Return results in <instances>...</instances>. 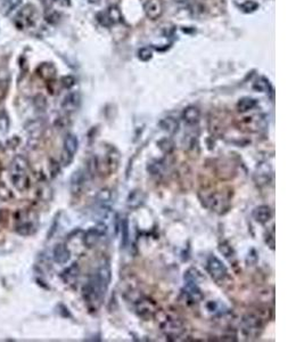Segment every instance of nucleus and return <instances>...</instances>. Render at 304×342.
Masks as SVG:
<instances>
[{
    "label": "nucleus",
    "mask_w": 304,
    "mask_h": 342,
    "mask_svg": "<svg viewBox=\"0 0 304 342\" xmlns=\"http://www.w3.org/2000/svg\"><path fill=\"white\" fill-rule=\"evenodd\" d=\"M112 278L111 266L108 261H103L96 273L90 276L82 287V298L90 310H97L103 304Z\"/></svg>",
    "instance_id": "nucleus-1"
},
{
    "label": "nucleus",
    "mask_w": 304,
    "mask_h": 342,
    "mask_svg": "<svg viewBox=\"0 0 304 342\" xmlns=\"http://www.w3.org/2000/svg\"><path fill=\"white\" fill-rule=\"evenodd\" d=\"M29 163L24 156L17 155L11 163V179L17 191L23 192L29 187Z\"/></svg>",
    "instance_id": "nucleus-2"
},
{
    "label": "nucleus",
    "mask_w": 304,
    "mask_h": 342,
    "mask_svg": "<svg viewBox=\"0 0 304 342\" xmlns=\"http://www.w3.org/2000/svg\"><path fill=\"white\" fill-rule=\"evenodd\" d=\"M120 152L117 151L116 147H107L106 152L104 153L103 159H97V171H100V173H105L107 175L114 174L117 170L118 165H120Z\"/></svg>",
    "instance_id": "nucleus-3"
},
{
    "label": "nucleus",
    "mask_w": 304,
    "mask_h": 342,
    "mask_svg": "<svg viewBox=\"0 0 304 342\" xmlns=\"http://www.w3.org/2000/svg\"><path fill=\"white\" fill-rule=\"evenodd\" d=\"M204 204L206 208H209L211 211H214L215 213L222 214L226 213L229 208H230V200L220 192H214L211 194L206 195L204 197Z\"/></svg>",
    "instance_id": "nucleus-4"
},
{
    "label": "nucleus",
    "mask_w": 304,
    "mask_h": 342,
    "mask_svg": "<svg viewBox=\"0 0 304 342\" xmlns=\"http://www.w3.org/2000/svg\"><path fill=\"white\" fill-rule=\"evenodd\" d=\"M38 21V12L33 5H25L21 8L15 17V25L19 29H29L36 25Z\"/></svg>",
    "instance_id": "nucleus-5"
},
{
    "label": "nucleus",
    "mask_w": 304,
    "mask_h": 342,
    "mask_svg": "<svg viewBox=\"0 0 304 342\" xmlns=\"http://www.w3.org/2000/svg\"><path fill=\"white\" fill-rule=\"evenodd\" d=\"M206 270L215 283L222 284L228 277V269L226 265L218 257L211 256L206 262Z\"/></svg>",
    "instance_id": "nucleus-6"
},
{
    "label": "nucleus",
    "mask_w": 304,
    "mask_h": 342,
    "mask_svg": "<svg viewBox=\"0 0 304 342\" xmlns=\"http://www.w3.org/2000/svg\"><path fill=\"white\" fill-rule=\"evenodd\" d=\"M161 330L167 337H173V339H178L179 336L184 334L186 331L185 328V324L181 319L173 316H166L161 322Z\"/></svg>",
    "instance_id": "nucleus-7"
},
{
    "label": "nucleus",
    "mask_w": 304,
    "mask_h": 342,
    "mask_svg": "<svg viewBox=\"0 0 304 342\" xmlns=\"http://www.w3.org/2000/svg\"><path fill=\"white\" fill-rule=\"evenodd\" d=\"M135 311L144 321H151L156 316L157 307L153 300L142 297L135 301Z\"/></svg>",
    "instance_id": "nucleus-8"
},
{
    "label": "nucleus",
    "mask_w": 304,
    "mask_h": 342,
    "mask_svg": "<svg viewBox=\"0 0 304 342\" xmlns=\"http://www.w3.org/2000/svg\"><path fill=\"white\" fill-rule=\"evenodd\" d=\"M264 324V319L258 314L250 313L243 318V331L248 336L255 337L260 334Z\"/></svg>",
    "instance_id": "nucleus-9"
},
{
    "label": "nucleus",
    "mask_w": 304,
    "mask_h": 342,
    "mask_svg": "<svg viewBox=\"0 0 304 342\" xmlns=\"http://www.w3.org/2000/svg\"><path fill=\"white\" fill-rule=\"evenodd\" d=\"M107 232V226L105 222H99L96 227H92L88 230L85 234H83V244L86 245L88 249H91L96 247L101 239Z\"/></svg>",
    "instance_id": "nucleus-10"
},
{
    "label": "nucleus",
    "mask_w": 304,
    "mask_h": 342,
    "mask_svg": "<svg viewBox=\"0 0 304 342\" xmlns=\"http://www.w3.org/2000/svg\"><path fill=\"white\" fill-rule=\"evenodd\" d=\"M79 148V139L76 135L69 134L64 139V151H63V163L69 165L71 163L74 155Z\"/></svg>",
    "instance_id": "nucleus-11"
},
{
    "label": "nucleus",
    "mask_w": 304,
    "mask_h": 342,
    "mask_svg": "<svg viewBox=\"0 0 304 342\" xmlns=\"http://www.w3.org/2000/svg\"><path fill=\"white\" fill-rule=\"evenodd\" d=\"M144 12L149 20L156 21L162 16L164 12L162 0H147L144 4Z\"/></svg>",
    "instance_id": "nucleus-12"
},
{
    "label": "nucleus",
    "mask_w": 304,
    "mask_h": 342,
    "mask_svg": "<svg viewBox=\"0 0 304 342\" xmlns=\"http://www.w3.org/2000/svg\"><path fill=\"white\" fill-rule=\"evenodd\" d=\"M87 182V177L85 171L77 170L74 171L71 181H70V191L73 195H80L81 193L85 190Z\"/></svg>",
    "instance_id": "nucleus-13"
},
{
    "label": "nucleus",
    "mask_w": 304,
    "mask_h": 342,
    "mask_svg": "<svg viewBox=\"0 0 304 342\" xmlns=\"http://www.w3.org/2000/svg\"><path fill=\"white\" fill-rule=\"evenodd\" d=\"M98 16L101 17V19H105L104 21H101L100 23L103 25H106V26H109L112 24H117L122 21L121 11L116 5L109 6L106 12L101 13V14H99Z\"/></svg>",
    "instance_id": "nucleus-14"
},
{
    "label": "nucleus",
    "mask_w": 304,
    "mask_h": 342,
    "mask_svg": "<svg viewBox=\"0 0 304 342\" xmlns=\"http://www.w3.org/2000/svg\"><path fill=\"white\" fill-rule=\"evenodd\" d=\"M81 104V96L78 91H72V93L68 94L64 97L63 102H62V108L64 109L65 112L68 113H72L74 111H77Z\"/></svg>",
    "instance_id": "nucleus-15"
},
{
    "label": "nucleus",
    "mask_w": 304,
    "mask_h": 342,
    "mask_svg": "<svg viewBox=\"0 0 304 342\" xmlns=\"http://www.w3.org/2000/svg\"><path fill=\"white\" fill-rule=\"evenodd\" d=\"M271 176H272V171H271L270 165L267 163H261L260 165H258L257 171H255L254 179L258 185L263 186L269 184V182H270V179H271Z\"/></svg>",
    "instance_id": "nucleus-16"
},
{
    "label": "nucleus",
    "mask_w": 304,
    "mask_h": 342,
    "mask_svg": "<svg viewBox=\"0 0 304 342\" xmlns=\"http://www.w3.org/2000/svg\"><path fill=\"white\" fill-rule=\"evenodd\" d=\"M181 118H183V120L185 121V124H187L188 126H195L201 120L200 108L191 105V106H188V107L184 109L183 114H181Z\"/></svg>",
    "instance_id": "nucleus-17"
},
{
    "label": "nucleus",
    "mask_w": 304,
    "mask_h": 342,
    "mask_svg": "<svg viewBox=\"0 0 304 342\" xmlns=\"http://www.w3.org/2000/svg\"><path fill=\"white\" fill-rule=\"evenodd\" d=\"M70 257H71V252L65 244H56V247L52 250V258H54L55 262L60 265L66 264L70 260Z\"/></svg>",
    "instance_id": "nucleus-18"
},
{
    "label": "nucleus",
    "mask_w": 304,
    "mask_h": 342,
    "mask_svg": "<svg viewBox=\"0 0 304 342\" xmlns=\"http://www.w3.org/2000/svg\"><path fill=\"white\" fill-rule=\"evenodd\" d=\"M254 220L259 223H267L272 218V210L269 205H259L253 211Z\"/></svg>",
    "instance_id": "nucleus-19"
},
{
    "label": "nucleus",
    "mask_w": 304,
    "mask_h": 342,
    "mask_svg": "<svg viewBox=\"0 0 304 342\" xmlns=\"http://www.w3.org/2000/svg\"><path fill=\"white\" fill-rule=\"evenodd\" d=\"M160 128L170 135H175L179 131L180 124L179 121L173 117H166L158 122Z\"/></svg>",
    "instance_id": "nucleus-20"
},
{
    "label": "nucleus",
    "mask_w": 304,
    "mask_h": 342,
    "mask_svg": "<svg viewBox=\"0 0 304 342\" xmlns=\"http://www.w3.org/2000/svg\"><path fill=\"white\" fill-rule=\"evenodd\" d=\"M26 133L29 134L30 139H38L43 133V122L41 120H32L26 125Z\"/></svg>",
    "instance_id": "nucleus-21"
},
{
    "label": "nucleus",
    "mask_w": 304,
    "mask_h": 342,
    "mask_svg": "<svg viewBox=\"0 0 304 342\" xmlns=\"http://www.w3.org/2000/svg\"><path fill=\"white\" fill-rule=\"evenodd\" d=\"M144 201H145V194L143 193V191L135 190V191L130 192V194L128 195L127 205H128V208H130V209H137L144 203Z\"/></svg>",
    "instance_id": "nucleus-22"
},
{
    "label": "nucleus",
    "mask_w": 304,
    "mask_h": 342,
    "mask_svg": "<svg viewBox=\"0 0 304 342\" xmlns=\"http://www.w3.org/2000/svg\"><path fill=\"white\" fill-rule=\"evenodd\" d=\"M36 231H37L36 222H34L33 220H31V219H26V220H21L16 225V232L20 235H23V236L32 235Z\"/></svg>",
    "instance_id": "nucleus-23"
},
{
    "label": "nucleus",
    "mask_w": 304,
    "mask_h": 342,
    "mask_svg": "<svg viewBox=\"0 0 304 342\" xmlns=\"http://www.w3.org/2000/svg\"><path fill=\"white\" fill-rule=\"evenodd\" d=\"M37 72L39 77L42 78L43 80L50 81L56 76V68L51 63H41L38 67Z\"/></svg>",
    "instance_id": "nucleus-24"
},
{
    "label": "nucleus",
    "mask_w": 304,
    "mask_h": 342,
    "mask_svg": "<svg viewBox=\"0 0 304 342\" xmlns=\"http://www.w3.org/2000/svg\"><path fill=\"white\" fill-rule=\"evenodd\" d=\"M79 273H80V268H79V265L77 262H74L69 268H66L60 276L66 284H72L78 279Z\"/></svg>",
    "instance_id": "nucleus-25"
},
{
    "label": "nucleus",
    "mask_w": 304,
    "mask_h": 342,
    "mask_svg": "<svg viewBox=\"0 0 304 342\" xmlns=\"http://www.w3.org/2000/svg\"><path fill=\"white\" fill-rule=\"evenodd\" d=\"M120 232H121V247L126 248L129 243L130 238V223L128 217H123L120 219Z\"/></svg>",
    "instance_id": "nucleus-26"
},
{
    "label": "nucleus",
    "mask_w": 304,
    "mask_h": 342,
    "mask_svg": "<svg viewBox=\"0 0 304 342\" xmlns=\"http://www.w3.org/2000/svg\"><path fill=\"white\" fill-rule=\"evenodd\" d=\"M237 109L240 113H246L254 109L258 106V100L252 97H243L237 102Z\"/></svg>",
    "instance_id": "nucleus-27"
},
{
    "label": "nucleus",
    "mask_w": 304,
    "mask_h": 342,
    "mask_svg": "<svg viewBox=\"0 0 304 342\" xmlns=\"http://www.w3.org/2000/svg\"><path fill=\"white\" fill-rule=\"evenodd\" d=\"M253 89L260 91V93H270V91H272V87L270 81L267 78L260 77L254 81Z\"/></svg>",
    "instance_id": "nucleus-28"
},
{
    "label": "nucleus",
    "mask_w": 304,
    "mask_h": 342,
    "mask_svg": "<svg viewBox=\"0 0 304 342\" xmlns=\"http://www.w3.org/2000/svg\"><path fill=\"white\" fill-rule=\"evenodd\" d=\"M8 83H10V74L6 69H0V99L4 98V96L7 93Z\"/></svg>",
    "instance_id": "nucleus-29"
},
{
    "label": "nucleus",
    "mask_w": 304,
    "mask_h": 342,
    "mask_svg": "<svg viewBox=\"0 0 304 342\" xmlns=\"http://www.w3.org/2000/svg\"><path fill=\"white\" fill-rule=\"evenodd\" d=\"M219 251L223 254L224 258H227L229 261H232L236 259V252L233 248L230 245V243L227 241H223L222 243L219 244Z\"/></svg>",
    "instance_id": "nucleus-30"
},
{
    "label": "nucleus",
    "mask_w": 304,
    "mask_h": 342,
    "mask_svg": "<svg viewBox=\"0 0 304 342\" xmlns=\"http://www.w3.org/2000/svg\"><path fill=\"white\" fill-rule=\"evenodd\" d=\"M112 200V191L108 188H103L96 195V203L98 205H107Z\"/></svg>",
    "instance_id": "nucleus-31"
},
{
    "label": "nucleus",
    "mask_w": 304,
    "mask_h": 342,
    "mask_svg": "<svg viewBox=\"0 0 304 342\" xmlns=\"http://www.w3.org/2000/svg\"><path fill=\"white\" fill-rule=\"evenodd\" d=\"M157 146L164 154H171L174 150V143L171 138H162L160 142H157Z\"/></svg>",
    "instance_id": "nucleus-32"
},
{
    "label": "nucleus",
    "mask_w": 304,
    "mask_h": 342,
    "mask_svg": "<svg viewBox=\"0 0 304 342\" xmlns=\"http://www.w3.org/2000/svg\"><path fill=\"white\" fill-rule=\"evenodd\" d=\"M21 0H2V8L4 14L7 15L8 13H11L13 10L20 5Z\"/></svg>",
    "instance_id": "nucleus-33"
},
{
    "label": "nucleus",
    "mask_w": 304,
    "mask_h": 342,
    "mask_svg": "<svg viewBox=\"0 0 304 342\" xmlns=\"http://www.w3.org/2000/svg\"><path fill=\"white\" fill-rule=\"evenodd\" d=\"M153 57V50L148 47H144L142 49H139L138 51V59L143 62H147Z\"/></svg>",
    "instance_id": "nucleus-34"
},
{
    "label": "nucleus",
    "mask_w": 304,
    "mask_h": 342,
    "mask_svg": "<svg viewBox=\"0 0 304 342\" xmlns=\"http://www.w3.org/2000/svg\"><path fill=\"white\" fill-rule=\"evenodd\" d=\"M259 260V253L255 249H251L249 253H248V257H246V265L248 266H254L257 265V262Z\"/></svg>",
    "instance_id": "nucleus-35"
},
{
    "label": "nucleus",
    "mask_w": 304,
    "mask_h": 342,
    "mask_svg": "<svg viewBox=\"0 0 304 342\" xmlns=\"http://www.w3.org/2000/svg\"><path fill=\"white\" fill-rule=\"evenodd\" d=\"M241 10L245 13H252L254 11H257L259 8V4L253 2V0H248V2H245L244 4H241L240 6Z\"/></svg>",
    "instance_id": "nucleus-36"
},
{
    "label": "nucleus",
    "mask_w": 304,
    "mask_h": 342,
    "mask_svg": "<svg viewBox=\"0 0 304 342\" xmlns=\"http://www.w3.org/2000/svg\"><path fill=\"white\" fill-rule=\"evenodd\" d=\"M60 83L65 89H70L76 85V78L72 76H65L60 79Z\"/></svg>",
    "instance_id": "nucleus-37"
},
{
    "label": "nucleus",
    "mask_w": 304,
    "mask_h": 342,
    "mask_svg": "<svg viewBox=\"0 0 304 342\" xmlns=\"http://www.w3.org/2000/svg\"><path fill=\"white\" fill-rule=\"evenodd\" d=\"M11 197H12L11 191L8 190V188L5 185H4V184L0 183V200L7 201L8 199H11Z\"/></svg>",
    "instance_id": "nucleus-38"
},
{
    "label": "nucleus",
    "mask_w": 304,
    "mask_h": 342,
    "mask_svg": "<svg viewBox=\"0 0 304 342\" xmlns=\"http://www.w3.org/2000/svg\"><path fill=\"white\" fill-rule=\"evenodd\" d=\"M266 242L268 244V247L270 248V250H272V251H274L275 250V231L272 230L271 231V233L267 235V239H266Z\"/></svg>",
    "instance_id": "nucleus-39"
},
{
    "label": "nucleus",
    "mask_w": 304,
    "mask_h": 342,
    "mask_svg": "<svg viewBox=\"0 0 304 342\" xmlns=\"http://www.w3.org/2000/svg\"><path fill=\"white\" fill-rule=\"evenodd\" d=\"M8 125H10V121H8V118L5 116V114L0 116V130H2L3 133H6Z\"/></svg>",
    "instance_id": "nucleus-40"
},
{
    "label": "nucleus",
    "mask_w": 304,
    "mask_h": 342,
    "mask_svg": "<svg viewBox=\"0 0 304 342\" xmlns=\"http://www.w3.org/2000/svg\"><path fill=\"white\" fill-rule=\"evenodd\" d=\"M100 0H88V3L89 4H98Z\"/></svg>",
    "instance_id": "nucleus-41"
},
{
    "label": "nucleus",
    "mask_w": 304,
    "mask_h": 342,
    "mask_svg": "<svg viewBox=\"0 0 304 342\" xmlns=\"http://www.w3.org/2000/svg\"><path fill=\"white\" fill-rule=\"evenodd\" d=\"M41 2H42V3H45V2H47V0H41Z\"/></svg>",
    "instance_id": "nucleus-42"
}]
</instances>
